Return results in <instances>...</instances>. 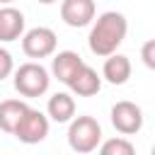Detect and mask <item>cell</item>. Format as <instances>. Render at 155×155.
Returning a JSON list of instances; mask_svg holds the SVG:
<instances>
[{
    "label": "cell",
    "mask_w": 155,
    "mask_h": 155,
    "mask_svg": "<svg viewBox=\"0 0 155 155\" xmlns=\"http://www.w3.org/2000/svg\"><path fill=\"white\" fill-rule=\"evenodd\" d=\"M92 22L94 24H92L90 36H87L90 51L94 56H99V58H107V56L116 53V48L124 44L126 34H128L126 15L124 12H116V10H107V12H102Z\"/></svg>",
    "instance_id": "1"
},
{
    "label": "cell",
    "mask_w": 155,
    "mask_h": 155,
    "mask_svg": "<svg viewBox=\"0 0 155 155\" xmlns=\"http://www.w3.org/2000/svg\"><path fill=\"white\" fill-rule=\"evenodd\" d=\"M15 73V90L27 97V99H34V97H41L48 92V85H51V73L39 63V61H27L22 63L19 68L12 70Z\"/></svg>",
    "instance_id": "2"
},
{
    "label": "cell",
    "mask_w": 155,
    "mask_h": 155,
    "mask_svg": "<svg viewBox=\"0 0 155 155\" xmlns=\"http://www.w3.org/2000/svg\"><path fill=\"white\" fill-rule=\"evenodd\" d=\"M102 143V126L94 116H73L70 126H68V145L70 150L80 153V155H87V153H94Z\"/></svg>",
    "instance_id": "3"
},
{
    "label": "cell",
    "mask_w": 155,
    "mask_h": 155,
    "mask_svg": "<svg viewBox=\"0 0 155 155\" xmlns=\"http://www.w3.org/2000/svg\"><path fill=\"white\" fill-rule=\"evenodd\" d=\"M56 46H58V39L51 27H34L22 34V51L31 61H41V58L53 56Z\"/></svg>",
    "instance_id": "4"
},
{
    "label": "cell",
    "mask_w": 155,
    "mask_h": 155,
    "mask_svg": "<svg viewBox=\"0 0 155 155\" xmlns=\"http://www.w3.org/2000/svg\"><path fill=\"white\" fill-rule=\"evenodd\" d=\"M48 128H51L48 116H46L44 111H39V109H31V107H29V109L24 111V116L19 119V124L15 126L12 136H15L19 143L36 145V143H41V140L48 136Z\"/></svg>",
    "instance_id": "5"
},
{
    "label": "cell",
    "mask_w": 155,
    "mask_h": 155,
    "mask_svg": "<svg viewBox=\"0 0 155 155\" xmlns=\"http://www.w3.org/2000/svg\"><path fill=\"white\" fill-rule=\"evenodd\" d=\"M111 116V126L121 133V136H133L143 128V109L136 104V102H128V99H121L111 107L109 111Z\"/></svg>",
    "instance_id": "6"
},
{
    "label": "cell",
    "mask_w": 155,
    "mask_h": 155,
    "mask_svg": "<svg viewBox=\"0 0 155 155\" xmlns=\"http://www.w3.org/2000/svg\"><path fill=\"white\" fill-rule=\"evenodd\" d=\"M94 15H97L94 0H61V19L73 29L92 24Z\"/></svg>",
    "instance_id": "7"
},
{
    "label": "cell",
    "mask_w": 155,
    "mask_h": 155,
    "mask_svg": "<svg viewBox=\"0 0 155 155\" xmlns=\"http://www.w3.org/2000/svg\"><path fill=\"white\" fill-rule=\"evenodd\" d=\"M24 24H27V19H24L22 10H17L12 5H2L0 7V41L2 44L22 39Z\"/></svg>",
    "instance_id": "8"
},
{
    "label": "cell",
    "mask_w": 155,
    "mask_h": 155,
    "mask_svg": "<svg viewBox=\"0 0 155 155\" xmlns=\"http://www.w3.org/2000/svg\"><path fill=\"white\" fill-rule=\"evenodd\" d=\"M82 65H85V61L80 58V53H75V51H58V53H53V58H51V75H53L58 82L68 85L70 78H73Z\"/></svg>",
    "instance_id": "9"
},
{
    "label": "cell",
    "mask_w": 155,
    "mask_h": 155,
    "mask_svg": "<svg viewBox=\"0 0 155 155\" xmlns=\"http://www.w3.org/2000/svg\"><path fill=\"white\" fill-rule=\"evenodd\" d=\"M68 87H70V92L78 94V97H92V94H97V92L102 90V75H99L92 65L85 63V65L70 78Z\"/></svg>",
    "instance_id": "10"
},
{
    "label": "cell",
    "mask_w": 155,
    "mask_h": 155,
    "mask_svg": "<svg viewBox=\"0 0 155 155\" xmlns=\"http://www.w3.org/2000/svg\"><path fill=\"white\" fill-rule=\"evenodd\" d=\"M131 70H133V65H131L128 56H124V53H111V56L104 58L102 80H107L109 85H124V82H128Z\"/></svg>",
    "instance_id": "11"
},
{
    "label": "cell",
    "mask_w": 155,
    "mask_h": 155,
    "mask_svg": "<svg viewBox=\"0 0 155 155\" xmlns=\"http://www.w3.org/2000/svg\"><path fill=\"white\" fill-rule=\"evenodd\" d=\"M46 116L56 124H68L75 116V99L70 92H56L48 97L46 104Z\"/></svg>",
    "instance_id": "12"
},
{
    "label": "cell",
    "mask_w": 155,
    "mask_h": 155,
    "mask_svg": "<svg viewBox=\"0 0 155 155\" xmlns=\"http://www.w3.org/2000/svg\"><path fill=\"white\" fill-rule=\"evenodd\" d=\"M27 109H29V104L24 99H5V102H0V131L12 133Z\"/></svg>",
    "instance_id": "13"
},
{
    "label": "cell",
    "mask_w": 155,
    "mask_h": 155,
    "mask_svg": "<svg viewBox=\"0 0 155 155\" xmlns=\"http://www.w3.org/2000/svg\"><path fill=\"white\" fill-rule=\"evenodd\" d=\"M97 155H136V148L128 138L124 136H114V138H107L99 143V150Z\"/></svg>",
    "instance_id": "14"
},
{
    "label": "cell",
    "mask_w": 155,
    "mask_h": 155,
    "mask_svg": "<svg viewBox=\"0 0 155 155\" xmlns=\"http://www.w3.org/2000/svg\"><path fill=\"white\" fill-rule=\"evenodd\" d=\"M12 70H15V61H12V53H10L7 48H2V46H0V80L10 78V75H12Z\"/></svg>",
    "instance_id": "15"
},
{
    "label": "cell",
    "mask_w": 155,
    "mask_h": 155,
    "mask_svg": "<svg viewBox=\"0 0 155 155\" xmlns=\"http://www.w3.org/2000/svg\"><path fill=\"white\" fill-rule=\"evenodd\" d=\"M140 56H143V63H145V68H155V41H153V39H148V41L143 44V48H140Z\"/></svg>",
    "instance_id": "16"
},
{
    "label": "cell",
    "mask_w": 155,
    "mask_h": 155,
    "mask_svg": "<svg viewBox=\"0 0 155 155\" xmlns=\"http://www.w3.org/2000/svg\"><path fill=\"white\" fill-rule=\"evenodd\" d=\"M41 5H53V2H58V0H39Z\"/></svg>",
    "instance_id": "17"
},
{
    "label": "cell",
    "mask_w": 155,
    "mask_h": 155,
    "mask_svg": "<svg viewBox=\"0 0 155 155\" xmlns=\"http://www.w3.org/2000/svg\"><path fill=\"white\" fill-rule=\"evenodd\" d=\"M0 2H2V5H10V2H15V0H0Z\"/></svg>",
    "instance_id": "18"
}]
</instances>
